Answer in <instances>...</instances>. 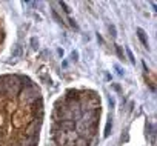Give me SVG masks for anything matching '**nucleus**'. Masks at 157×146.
Returning <instances> with one entry per match:
<instances>
[{"label": "nucleus", "instance_id": "1", "mask_svg": "<svg viewBox=\"0 0 157 146\" xmlns=\"http://www.w3.org/2000/svg\"><path fill=\"white\" fill-rule=\"evenodd\" d=\"M45 118L40 85L25 72H0V146H40Z\"/></svg>", "mask_w": 157, "mask_h": 146}, {"label": "nucleus", "instance_id": "3", "mask_svg": "<svg viewBox=\"0 0 157 146\" xmlns=\"http://www.w3.org/2000/svg\"><path fill=\"white\" fill-rule=\"evenodd\" d=\"M5 45H6V28H5L3 19L0 17V54H2Z\"/></svg>", "mask_w": 157, "mask_h": 146}, {"label": "nucleus", "instance_id": "2", "mask_svg": "<svg viewBox=\"0 0 157 146\" xmlns=\"http://www.w3.org/2000/svg\"><path fill=\"white\" fill-rule=\"evenodd\" d=\"M103 100L90 86L66 88L51 105L48 134L51 146H94L100 135Z\"/></svg>", "mask_w": 157, "mask_h": 146}]
</instances>
